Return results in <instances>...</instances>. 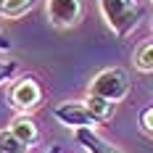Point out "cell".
I'll list each match as a JSON object with an SVG mask.
<instances>
[{
  "label": "cell",
  "instance_id": "cell-5",
  "mask_svg": "<svg viewBox=\"0 0 153 153\" xmlns=\"http://www.w3.org/2000/svg\"><path fill=\"white\" fill-rule=\"evenodd\" d=\"M45 11L53 27H74L82 19V0H45Z\"/></svg>",
  "mask_w": 153,
  "mask_h": 153
},
{
  "label": "cell",
  "instance_id": "cell-14",
  "mask_svg": "<svg viewBox=\"0 0 153 153\" xmlns=\"http://www.w3.org/2000/svg\"><path fill=\"white\" fill-rule=\"evenodd\" d=\"M5 50H11V37L0 29V53H5Z\"/></svg>",
  "mask_w": 153,
  "mask_h": 153
},
{
  "label": "cell",
  "instance_id": "cell-10",
  "mask_svg": "<svg viewBox=\"0 0 153 153\" xmlns=\"http://www.w3.org/2000/svg\"><path fill=\"white\" fill-rule=\"evenodd\" d=\"M0 153H29V145H24L11 129H0Z\"/></svg>",
  "mask_w": 153,
  "mask_h": 153
},
{
  "label": "cell",
  "instance_id": "cell-7",
  "mask_svg": "<svg viewBox=\"0 0 153 153\" xmlns=\"http://www.w3.org/2000/svg\"><path fill=\"white\" fill-rule=\"evenodd\" d=\"M8 129H11V132H13V135L21 140L24 145H29V148L37 143V140H40V129H37V124L32 122L29 116H16L13 122H11V127H8Z\"/></svg>",
  "mask_w": 153,
  "mask_h": 153
},
{
  "label": "cell",
  "instance_id": "cell-15",
  "mask_svg": "<svg viewBox=\"0 0 153 153\" xmlns=\"http://www.w3.org/2000/svg\"><path fill=\"white\" fill-rule=\"evenodd\" d=\"M45 153H63V151H61V145H50Z\"/></svg>",
  "mask_w": 153,
  "mask_h": 153
},
{
  "label": "cell",
  "instance_id": "cell-6",
  "mask_svg": "<svg viewBox=\"0 0 153 153\" xmlns=\"http://www.w3.org/2000/svg\"><path fill=\"white\" fill-rule=\"evenodd\" d=\"M74 140L87 153H124V151H119L114 143H108L106 137H100L95 129H76V132H74Z\"/></svg>",
  "mask_w": 153,
  "mask_h": 153
},
{
  "label": "cell",
  "instance_id": "cell-11",
  "mask_svg": "<svg viewBox=\"0 0 153 153\" xmlns=\"http://www.w3.org/2000/svg\"><path fill=\"white\" fill-rule=\"evenodd\" d=\"M135 66H137L140 71H145V74L153 71V40L151 42H143L135 50Z\"/></svg>",
  "mask_w": 153,
  "mask_h": 153
},
{
  "label": "cell",
  "instance_id": "cell-3",
  "mask_svg": "<svg viewBox=\"0 0 153 153\" xmlns=\"http://www.w3.org/2000/svg\"><path fill=\"white\" fill-rule=\"evenodd\" d=\"M53 116L63 124V127H69V129H95L98 127V119L90 114V108L85 106V100H63L58 106L53 108Z\"/></svg>",
  "mask_w": 153,
  "mask_h": 153
},
{
  "label": "cell",
  "instance_id": "cell-17",
  "mask_svg": "<svg viewBox=\"0 0 153 153\" xmlns=\"http://www.w3.org/2000/svg\"><path fill=\"white\" fill-rule=\"evenodd\" d=\"M151 3H153V0H151Z\"/></svg>",
  "mask_w": 153,
  "mask_h": 153
},
{
  "label": "cell",
  "instance_id": "cell-9",
  "mask_svg": "<svg viewBox=\"0 0 153 153\" xmlns=\"http://www.w3.org/2000/svg\"><path fill=\"white\" fill-rule=\"evenodd\" d=\"M85 106L90 108V114L98 119V122H108L111 116H114V103L106 100V98H98V95H87V100H85Z\"/></svg>",
  "mask_w": 153,
  "mask_h": 153
},
{
  "label": "cell",
  "instance_id": "cell-13",
  "mask_svg": "<svg viewBox=\"0 0 153 153\" xmlns=\"http://www.w3.org/2000/svg\"><path fill=\"white\" fill-rule=\"evenodd\" d=\"M19 74V63L16 61H0V85L3 82H8L11 76Z\"/></svg>",
  "mask_w": 153,
  "mask_h": 153
},
{
  "label": "cell",
  "instance_id": "cell-16",
  "mask_svg": "<svg viewBox=\"0 0 153 153\" xmlns=\"http://www.w3.org/2000/svg\"><path fill=\"white\" fill-rule=\"evenodd\" d=\"M151 29H153V21H151Z\"/></svg>",
  "mask_w": 153,
  "mask_h": 153
},
{
  "label": "cell",
  "instance_id": "cell-2",
  "mask_svg": "<svg viewBox=\"0 0 153 153\" xmlns=\"http://www.w3.org/2000/svg\"><path fill=\"white\" fill-rule=\"evenodd\" d=\"M129 85H132V79L129 74L119 69V66H108L103 71H98V74L90 79V95H98V98H106L111 103H119L127 98V92H129Z\"/></svg>",
  "mask_w": 153,
  "mask_h": 153
},
{
  "label": "cell",
  "instance_id": "cell-4",
  "mask_svg": "<svg viewBox=\"0 0 153 153\" xmlns=\"http://www.w3.org/2000/svg\"><path fill=\"white\" fill-rule=\"evenodd\" d=\"M8 98H11L16 111H34L42 103V87H40V82L34 76H21V79L13 82Z\"/></svg>",
  "mask_w": 153,
  "mask_h": 153
},
{
  "label": "cell",
  "instance_id": "cell-12",
  "mask_svg": "<svg viewBox=\"0 0 153 153\" xmlns=\"http://www.w3.org/2000/svg\"><path fill=\"white\" fill-rule=\"evenodd\" d=\"M140 129L153 137V106H148V108L140 111Z\"/></svg>",
  "mask_w": 153,
  "mask_h": 153
},
{
  "label": "cell",
  "instance_id": "cell-1",
  "mask_svg": "<svg viewBox=\"0 0 153 153\" xmlns=\"http://www.w3.org/2000/svg\"><path fill=\"white\" fill-rule=\"evenodd\" d=\"M98 5H100V13L106 19L108 29L116 37H129L145 13L137 0H98Z\"/></svg>",
  "mask_w": 153,
  "mask_h": 153
},
{
  "label": "cell",
  "instance_id": "cell-8",
  "mask_svg": "<svg viewBox=\"0 0 153 153\" xmlns=\"http://www.w3.org/2000/svg\"><path fill=\"white\" fill-rule=\"evenodd\" d=\"M37 0H0V16L3 19H21L34 8Z\"/></svg>",
  "mask_w": 153,
  "mask_h": 153
}]
</instances>
